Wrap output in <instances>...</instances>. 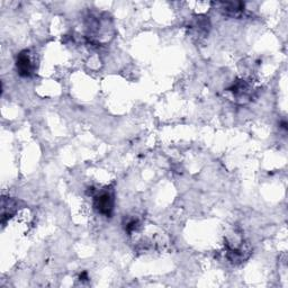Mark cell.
Wrapping results in <instances>:
<instances>
[{
    "label": "cell",
    "mask_w": 288,
    "mask_h": 288,
    "mask_svg": "<svg viewBox=\"0 0 288 288\" xmlns=\"http://www.w3.org/2000/svg\"><path fill=\"white\" fill-rule=\"evenodd\" d=\"M16 69L20 77L23 78L32 77L34 74V70H35V67H34L33 60L32 58H30V54L29 51L26 50L22 51L18 55H17Z\"/></svg>",
    "instance_id": "7a4b0ae2"
},
{
    "label": "cell",
    "mask_w": 288,
    "mask_h": 288,
    "mask_svg": "<svg viewBox=\"0 0 288 288\" xmlns=\"http://www.w3.org/2000/svg\"><path fill=\"white\" fill-rule=\"evenodd\" d=\"M138 227H140V222H138L137 218H131V220H128L126 224H125V231L131 235L133 234L135 231H137Z\"/></svg>",
    "instance_id": "277c9868"
},
{
    "label": "cell",
    "mask_w": 288,
    "mask_h": 288,
    "mask_svg": "<svg viewBox=\"0 0 288 288\" xmlns=\"http://www.w3.org/2000/svg\"><path fill=\"white\" fill-rule=\"evenodd\" d=\"M114 205H115V199H114V193L112 190H103L99 194H96L93 197V208L97 213L103 216H112Z\"/></svg>",
    "instance_id": "6da1fadb"
},
{
    "label": "cell",
    "mask_w": 288,
    "mask_h": 288,
    "mask_svg": "<svg viewBox=\"0 0 288 288\" xmlns=\"http://www.w3.org/2000/svg\"><path fill=\"white\" fill-rule=\"evenodd\" d=\"M88 279V275H87L86 272H83L80 275V280H87Z\"/></svg>",
    "instance_id": "5b68a950"
},
{
    "label": "cell",
    "mask_w": 288,
    "mask_h": 288,
    "mask_svg": "<svg viewBox=\"0 0 288 288\" xmlns=\"http://www.w3.org/2000/svg\"><path fill=\"white\" fill-rule=\"evenodd\" d=\"M222 10L227 16L240 17L244 12V3L242 2H221Z\"/></svg>",
    "instance_id": "3957f363"
}]
</instances>
